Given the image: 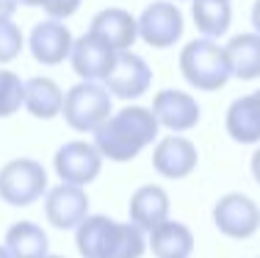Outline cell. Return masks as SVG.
Masks as SVG:
<instances>
[{"instance_id":"1","label":"cell","mask_w":260,"mask_h":258,"mask_svg":"<svg viewBox=\"0 0 260 258\" xmlns=\"http://www.w3.org/2000/svg\"><path fill=\"white\" fill-rule=\"evenodd\" d=\"M158 120L152 108L144 106H125L122 111L111 114L94 131V145L103 153V158L116 164L133 161L144 147H150L158 139Z\"/></svg>"},{"instance_id":"2","label":"cell","mask_w":260,"mask_h":258,"mask_svg":"<svg viewBox=\"0 0 260 258\" xmlns=\"http://www.w3.org/2000/svg\"><path fill=\"white\" fill-rule=\"evenodd\" d=\"M75 244L83 258H141L147 250L144 231L133 222H116L91 214L75 228Z\"/></svg>"},{"instance_id":"3","label":"cell","mask_w":260,"mask_h":258,"mask_svg":"<svg viewBox=\"0 0 260 258\" xmlns=\"http://www.w3.org/2000/svg\"><path fill=\"white\" fill-rule=\"evenodd\" d=\"M180 72L194 89L219 92L233 78V64L227 47H221L210 36H202V39H191L180 50Z\"/></svg>"},{"instance_id":"4","label":"cell","mask_w":260,"mask_h":258,"mask_svg":"<svg viewBox=\"0 0 260 258\" xmlns=\"http://www.w3.org/2000/svg\"><path fill=\"white\" fill-rule=\"evenodd\" d=\"M64 114L67 125L78 133H94L111 114V92L97 81H80L64 95Z\"/></svg>"},{"instance_id":"5","label":"cell","mask_w":260,"mask_h":258,"mask_svg":"<svg viewBox=\"0 0 260 258\" xmlns=\"http://www.w3.org/2000/svg\"><path fill=\"white\" fill-rule=\"evenodd\" d=\"M47 194V172L34 158H11L0 167V200L25 208Z\"/></svg>"},{"instance_id":"6","label":"cell","mask_w":260,"mask_h":258,"mask_svg":"<svg viewBox=\"0 0 260 258\" xmlns=\"http://www.w3.org/2000/svg\"><path fill=\"white\" fill-rule=\"evenodd\" d=\"M55 175L61 178V183H75V186H89L91 181L100 178L103 169V153L97 150V145L89 142H67L55 150L53 158Z\"/></svg>"},{"instance_id":"7","label":"cell","mask_w":260,"mask_h":258,"mask_svg":"<svg viewBox=\"0 0 260 258\" xmlns=\"http://www.w3.org/2000/svg\"><path fill=\"white\" fill-rule=\"evenodd\" d=\"M183 14L177 9V3L169 0H155L150 3L139 17V36L147 42L150 47L166 50V47H175L183 36Z\"/></svg>"},{"instance_id":"8","label":"cell","mask_w":260,"mask_h":258,"mask_svg":"<svg viewBox=\"0 0 260 258\" xmlns=\"http://www.w3.org/2000/svg\"><path fill=\"white\" fill-rule=\"evenodd\" d=\"M213 225L227 239H249L260 228V208L246 194L230 192L213 206Z\"/></svg>"},{"instance_id":"9","label":"cell","mask_w":260,"mask_h":258,"mask_svg":"<svg viewBox=\"0 0 260 258\" xmlns=\"http://www.w3.org/2000/svg\"><path fill=\"white\" fill-rule=\"evenodd\" d=\"M45 217L58 231H75L89 217V194L75 183H58L45 194Z\"/></svg>"},{"instance_id":"10","label":"cell","mask_w":260,"mask_h":258,"mask_svg":"<svg viewBox=\"0 0 260 258\" xmlns=\"http://www.w3.org/2000/svg\"><path fill=\"white\" fill-rule=\"evenodd\" d=\"M116 56L119 53L103 36L86 31L80 39H75V45H72L70 61H72V70L78 72L80 81H105L108 72L114 70Z\"/></svg>"},{"instance_id":"11","label":"cell","mask_w":260,"mask_h":258,"mask_svg":"<svg viewBox=\"0 0 260 258\" xmlns=\"http://www.w3.org/2000/svg\"><path fill=\"white\" fill-rule=\"evenodd\" d=\"M152 86V70L147 67V61L133 50L119 53L114 61V70L105 78V89L114 97L122 100H136Z\"/></svg>"},{"instance_id":"12","label":"cell","mask_w":260,"mask_h":258,"mask_svg":"<svg viewBox=\"0 0 260 258\" xmlns=\"http://www.w3.org/2000/svg\"><path fill=\"white\" fill-rule=\"evenodd\" d=\"M152 114H155L158 125L172 133H185L197 128L200 122V103L194 95L180 89H160L152 97Z\"/></svg>"},{"instance_id":"13","label":"cell","mask_w":260,"mask_h":258,"mask_svg":"<svg viewBox=\"0 0 260 258\" xmlns=\"http://www.w3.org/2000/svg\"><path fill=\"white\" fill-rule=\"evenodd\" d=\"M197 161H200V153H197L194 142L185 136H177V133L158 139L152 147V167L160 178H169V181L188 178L197 169Z\"/></svg>"},{"instance_id":"14","label":"cell","mask_w":260,"mask_h":258,"mask_svg":"<svg viewBox=\"0 0 260 258\" xmlns=\"http://www.w3.org/2000/svg\"><path fill=\"white\" fill-rule=\"evenodd\" d=\"M72 45H75V39H72L70 28L64 25V20H53V17L36 22L28 36L30 56L45 67H55L64 59H70Z\"/></svg>"},{"instance_id":"15","label":"cell","mask_w":260,"mask_h":258,"mask_svg":"<svg viewBox=\"0 0 260 258\" xmlns=\"http://www.w3.org/2000/svg\"><path fill=\"white\" fill-rule=\"evenodd\" d=\"M91 34L103 36L116 53H125L133 47V42L139 39V20L130 14L127 9L119 6H108V9L97 11L91 17Z\"/></svg>"},{"instance_id":"16","label":"cell","mask_w":260,"mask_h":258,"mask_svg":"<svg viewBox=\"0 0 260 258\" xmlns=\"http://www.w3.org/2000/svg\"><path fill=\"white\" fill-rule=\"evenodd\" d=\"M127 214H130V222L139 225L144 233L158 228L160 222L169 219V194H166V189L158 186V183L139 186L133 194H130Z\"/></svg>"},{"instance_id":"17","label":"cell","mask_w":260,"mask_h":258,"mask_svg":"<svg viewBox=\"0 0 260 258\" xmlns=\"http://www.w3.org/2000/svg\"><path fill=\"white\" fill-rule=\"evenodd\" d=\"M224 128L238 145H257L260 142V95H244L230 103L224 117Z\"/></svg>"},{"instance_id":"18","label":"cell","mask_w":260,"mask_h":258,"mask_svg":"<svg viewBox=\"0 0 260 258\" xmlns=\"http://www.w3.org/2000/svg\"><path fill=\"white\" fill-rule=\"evenodd\" d=\"M147 247L152 250L155 258H191L194 253V233L188 225L177 219H166L158 228L150 231Z\"/></svg>"},{"instance_id":"19","label":"cell","mask_w":260,"mask_h":258,"mask_svg":"<svg viewBox=\"0 0 260 258\" xmlns=\"http://www.w3.org/2000/svg\"><path fill=\"white\" fill-rule=\"evenodd\" d=\"M25 108L36 120H53L64 108V92L53 78L36 75L25 81Z\"/></svg>"},{"instance_id":"20","label":"cell","mask_w":260,"mask_h":258,"mask_svg":"<svg viewBox=\"0 0 260 258\" xmlns=\"http://www.w3.org/2000/svg\"><path fill=\"white\" fill-rule=\"evenodd\" d=\"M227 56L233 64V78L238 81H257L260 78V34H238L227 42Z\"/></svg>"},{"instance_id":"21","label":"cell","mask_w":260,"mask_h":258,"mask_svg":"<svg viewBox=\"0 0 260 258\" xmlns=\"http://www.w3.org/2000/svg\"><path fill=\"white\" fill-rule=\"evenodd\" d=\"M191 14H194L197 31L202 36L219 39L230 31L233 6L230 0H191Z\"/></svg>"},{"instance_id":"22","label":"cell","mask_w":260,"mask_h":258,"mask_svg":"<svg viewBox=\"0 0 260 258\" xmlns=\"http://www.w3.org/2000/svg\"><path fill=\"white\" fill-rule=\"evenodd\" d=\"M47 233L36 222H14L6 233V250L11 258H45L47 255Z\"/></svg>"},{"instance_id":"23","label":"cell","mask_w":260,"mask_h":258,"mask_svg":"<svg viewBox=\"0 0 260 258\" xmlns=\"http://www.w3.org/2000/svg\"><path fill=\"white\" fill-rule=\"evenodd\" d=\"M25 106V81L11 70H0V120Z\"/></svg>"},{"instance_id":"24","label":"cell","mask_w":260,"mask_h":258,"mask_svg":"<svg viewBox=\"0 0 260 258\" xmlns=\"http://www.w3.org/2000/svg\"><path fill=\"white\" fill-rule=\"evenodd\" d=\"M22 45H25V39H22L20 25L11 17H0V64L14 61L20 56Z\"/></svg>"},{"instance_id":"25","label":"cell","mask_w":260,"mask_h":258,"mask_svg":"<svg viewBox=\"0 0 260 258\" xmlns=\"http://www.w3.org/2000/svg\"><path fill=\"white\" fill-rule=\"evenodd\" d=\"M80 3H83V0H45L42 9H45L47 17H53V20H67V17H72L80 9Z\"/></svg>"},{"instance_id":"26","label":"cell","mask_w":260,"mask_h":258,"mask_svg":"<svg viewBox=\"0 0 260 258\" xmlns=\"http://www.w3.org/2000/svg\"><path fill=\"white\" fill-rule=\"evenodd\" d=\"M17 0H0V17H11L17 11Z\"/></svg>"},{"instance_id":"27","label":"cell","mask_w":260,"mask_h":258,"mask_svg":"<svg viewBox=\"0 0 260 258\" xmlns=\"http://www.w3.org/2000/svg\"><path fill=\"white\" fill-rule=\"evenodd\" d=\"M252 175H255V181L260 183V147L255 150V156H252Z\"/></svg>"},{"instance_id":"28","label":"cell","mask_w":260,"mask_h":258,"mask_svg":"<svg viewBox=\"0 0 260 258\" xmlns=\"http://www.w3.org/2000/svg\"><path fill=\"white\" fill-rule=\"evenodd\" d=\"M252 25L260 34V0H255V6H252Z\"/></svg>"},{"instance_id":"29","label":"cell","mask_w":260,"mask_h":258,"mask_svg":"<svg viewBox=\"0 0 260 258\" xmlns=\"http://www.w3.org/2000/svg\"><path fill=\"white\" fill-rule=\"evenodd\" d=\"M17 3H22V6H45V0H17Z\"/></svg>"},{"instance_id":"30","label":"cell","mask_w":260,"mask_h":258,"mask_svg":"<svg viewBox=\"0 0 260 258\" xmlns=\"http://www.w3.org/2000/svg\"><path fill=\"white\" fill-rule=\"evenodd\" d=\"M0 258H11V255H9V250H6V244L0 247Z\"/></svg>"},{"instance_id":"31","label":"cell","mask_w":260,"mask_h":258,"mask_svg":"<svg viewBox=\"0 0 260 258\" xmlns=\"http://www.w3.org/2000/svg\"><path fill=\"white\" fill-rule=\"evenodd\" d=\"M45 258H64V255H50V253H47V255H45Z\"/></svg>"},{"instance_id":"32","label":"cell","mask_w":260,"mask_h":258,"mask_svg":"<svg viewBox=\"0 0 260 258\" xmlns=\"http://www.w3.org/2000/svg\"><path fill=\"white\" fill-rule=\"evenodd\" d=\"M257 95H260V89H257Z\"/></svg>"}]
</instances>
